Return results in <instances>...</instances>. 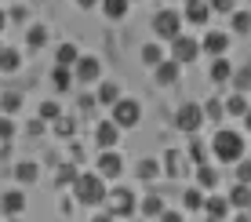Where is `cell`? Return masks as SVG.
<instances>
[{"label": "cell", "instance_id": "obj_1", "mask_svg": "<svg viewBox=\"0 0 251 222\" xmlns=\"http://www.w3.org/2000/svg\"><path fill=\"white\" fill-rule=\"evenodd\" d=\"M244 153H248L244 131H237V127H219V131L211 135V157L219 160V164H237Z\"/></svg>", "mask_w": 251, "mask_h": 222}, {"label": "cell", "instance_id": "obj_2", "mask_svg": "<svg viewBox=\"0 0 251 222\" xmlns=\"http://www.w3.org/2000/svg\"><path fill=\"white\" fill-rule=\"evenodd\" d=\"M73 193L80 204H88V208H95V204L106 200V178H102L99 172H76L73 178Z\"/></svg>", "mask_w": 251, "mask_h": 222}, {"label": "cell", "instance_id": "obj_3", "mask_svg": "<svg viewBox=\"0 0 251 222\" xmlns=\"http://www.w3.org/2000/svg\"><path fill=\"white\" fill-rule=\"evenodd\" d=\"M150 25H153V37L157 40H175L178 33L186 29V19H182V11H175V7H160Z\"/></svg>", "mask_w": 251, "mask_h": 222}, {"label": "cell", "instance_id": "obj_4", "mask_svg": "<svg viewBox=\"0 0 251 222\" xmlns=\"http://www.w3.org/2000/svg\"><path fill=\"white\" fill-rule=\"evenodd\" d=\"M204 124H207V117H204V106H201V102H182V106L175 109V127H178L182 135H189V139H193Z\"/></svg>", "mask_w": 251, "mask_h": 222}, {"label": "cell", "instance_id": "obj_5", "mask_svg": "<svg viewBox=\"0 0 251 222\" xmlns=\"http://www.w3.org/2000/svg\"><path fill=\"white\" fill-rule=\"evenodd\" d=\"M113 121L120 124V131H127V127H138V124H142V102L120 95V99L113 102Z\"/></svg>", "mask_w": 251, "mask_h": 222}, {"label": "cell", "instance_id": "obj_6", "mask_svg": "<svg viewBox=\"0 0 251 222\" xmlns=\"http://www.w3.org/2000/svg\"><path fill=\"white\" fill-rule=\"evenodd\" d=\"M171 44V58H175L178 66H193L197 58H201V40L197 37H186V33H178L175 40H168Z\"/></svg>", "mask_w": 251, "mask_h": 222}, {"label": "cell", "instance_id": "obj_7", "mask_svg": "<svg viewBox=\"0 0 251 222\" xmlns=\"http://www.w3.org/2000/svg\"><path fill=\"white\" fill-rule=\"evenodd\" d=\"M73 80H76V84H99V80H102V58H95V55H76V62H73Z\"/></svg>", "mask_w": 251, "mask_h": 222}, {"label": "cell", "instance_id": "obj_8", "mask_svg": "<svg viewBox=\"0 0 251 222\" xmlns=\"http://www.w3.org/2000/svg\"><path fill=\"white\" fill-rule=\"evenodd\" d=\"M106 200H109V215H135L138 211V204H135V193L131 190H124V186H117V190H106Z\"/></svg>", "mask_w": 251, "mask_h": 222}, {"label": "cell", "instance_id": "obj_9", "mask_svg": "<svg viewBox=\"0 0 251 222\" xmlns=\"http://www.w3.org/2000/svg\"><path fill=\"white\" fill-rule=\"evenodd\" d=\"M229 44H233V33H226V29H207L204 37H201V55H226L229 51Z\"/></svg>", "mask_w": 251, "mask_h": 222}, {"label": "cell", "instance_id": "obj_10", "mask_svg": "<svg viewBox=\"0 0 251 222\" xmlns=\"http://www.w3.org/2000/svg\"><path fill=\"white\" fill-rule=\"evenodd\" d=\"M95 172L106 178V182H109V178H120V175H124V157L117 153V146L99 153V164H95Z\"/></svg>", "mask_w": 251, "mask_h": 222}, {"label": "cell", "instance_id": "obj_11", "mask_svg": "<svg viewBox=\"0 0 251 222\" xmlns=\"http://www.w3.org/2000/svg\"><path fill=\"white\" fill-rule=\"evenodd\" d=\"M201 215H207V219H229L233 215V204H229L226 193H204Z\"/></svg>", "mask_w": 251, "mask_h": 222}, {"label": "cell", "instance_id": "obj_12", "mask_svg": "<svg viewBox=\"0 0 251 222\" xmlns=\"http://www.w3.org/2000/svg\"><path fill=\"white\" fill-rule=\"evenodd\" d=\"M178 73H182V66H178L171 55H164L160 62L153 66V80H157L160 88H171V84H178Z\"/></svg>", "mask_w": 251, "mask_h": 222}, {"label": "cell", "instance_id": "obj_13", "mask_svg": "<svg viewBox=\"0 0 251 222\" xmlns=\"http://www.w3.org/2000/svg\"><path fill=\"white\" fill-rule=\"evenodd\" d=\"M182 19L189 25H207L211 22V4L207 0H182Z\"/></svg>", "mask_w": 251, "mask_h": 222}, {"label": "cell", "instance_id": "obj_14", "mask_svg": "<svg viewBox=\"0 0 251 222\" xmlns=\"http://www.w3.org/2000/svg\"><path fill=\"white\" fill-rule=\"evenodd\" d=\"M120 142V124L117 121H99L95 124V146L99 149H113Z\"/></svg>", "mask_w": 251, "mask_h": 222}, {"label": "cell", "instance_id": "obj_15", "mask_svg": "<svg viewBox=\"0 0 251 222\" xmlns=\"http://www.w3.org/2000/svg\"><path fill=\"white\" fill-rule=\"evenodd\" d=\"M25 211V193H22V186H15V190H7V193H0V215H22Z\"/></svg>", "mask_w": 251, "mask_h": 222}, {"label": "cell", "instance_id": "obj_16", "mask_svg": "<svg viewBox=\"0 0 251 222\" xmlns=\"http://www.w3.org/2000/svg\"><path fill=\"white\" fill-rule=\"evenodd\" d=\"M229 76H233L229 58H226V55H215V58H211V70H207V80L219 88V84H229Z\"/></svg>", "mask_w": 251, "mask_h": 222}, {"label": "cell", "instance_id": "obj_17", "mask_svg": "<svg viewBox=\"0 0 251 222\" xmlns=\"http://www.w3.org/2000/svg\"><path fill=\"white\" fill-rule=\"evenodd\" d=\"M117 99H120V84H117V80H106V76H102V80L95 84V102H99V106H113Z\"/></svg>", "mask_w": 251, "mask_h": 222}, {"label": "cell", "instance_id": "obj_18", "mask_svg": "<svg viewBox=\"0 0 251 222\" xmlns=\"http://www.w3.org/2000/svg\"><path fill=\"white\" fill-rule=\"evenodd\" d=\"M164 208H168V200H164V193H157V190L146 193L142 204H138V211H142L146 219H160V215H164Z\"/></svg>", "mask_w": 251, "mask_h": 222}, {"label": "cell", "instance_id": "obj_19", "mask_svg": "<svg viewBox=\"0 0 251 222\" xmlns=\"http://www.w3.org/2000/svg\"><path fill=\"white\" fill-rule=\"evenodd\" d=\"M99 7H102L106 19L120 22V19H127V11H131V0H99Z\"/></svg>", "mask_w": 251, "mask_h": 222}, {"label": "cell", "instance_id": "obj_20", "mask_svg": "<svg viewBox=\"0 0 251 222\" xmlns=\"http://www.w3.org/2000/svg\"><path fill=\"white\" fill-rule=\"evenodd\" d=\"M197 168V186H201V190H215V186H219V168L215 164H193Z\"/></svg>", "mask_w": 251, "mask_h": 222}, {"label": "cell", "instance_id": "obj_21", "mask_svg": "<svg viewBox=\"0 0 251 222\" xmlns=\"http://www.w3.org/2000/svg\"><path fill=\"white\" fill-rule=\"evenodd\" d=\"M204 193H207V190H201V186H189V190L182 193V211H189V215H201Z\"/></svg>", "mask_w": 251, "mask_h": 222}, {"label": "cell", "instance_id": "obj_22", "mask_svg": "<svg viewBox=\"0 0 251 222\" xmlns=\"http://www.w3.org/2000/svg\"><path fill=\"white\" fill-rule=\"evenodd\" d=\"M222 106H226V117H244L248 113V91H233L229 99H222Z\"/></svg>", "mask_w": 251, "mask_h": 222}, {"label": "cell", "instance_id": "obj_23", "mask_svg": "<svg viewBox=\"0 0 251 222\" xmlns=\"http://www.w3.org/2000/svg\"><path fill=\"white\" fill-rule=\"evenodd\" d=\"M40 178V168L33 164V160H19V164H15V182L19 186H33Z\"/></svg>", "mask_w": 251, "mask_h": 222}, {"label": "cell", "instance_id": "obj_24", "mask_svg": "<svg viewBox=\"0 0 251 222\" xmlns=\"http://www.w3.org/2000/svg\"><path fill=\"white\" fill-rule=\"evenodd\" d=\"M226 197H229V204H233V211H244V208H251V186H248V182H237Z\"/></svg>", "mask_w": 251, "mask_h": 222}, {"label": "cell", "instance_id": "obj_25", "mask_svg": "<svg viewBox=\"0 0 251 222\" xmlns=\"http://www.w3.org/2000/svg\"><path fill=\"white\" fill-rule=\"evenodd\" d=\"M160 172H164L160 160H153V157H146V160H138V164H135V175L142 178V182H157Z\"/></svg>", "mask_w": 251, "mask_h": 222}, {"label": "cell", "instance_id": "obj_26", "mask_svg": "<svg viewBox=\"0 0 251 222\" xmlns=\"http://www.w3.org/2000/svg\"><path fill=\"white\" fill-rule=\"evenodd\" d=\"M22 70V55L15 48H0V73H19Z\"/></svg>", "mask_w": 251, "mask_h": 222}, {"label": "cell", "instance_id": "obj_27", "mask_svg": "<svg viewBox=\"0 0 251 222\" xmlns=\"http://www.w3.org/2000/svg\"><path fill=\"white\" fill-rule=\"evenodd\" d=\"M51 84H55L58 91H69V88H73V66H58L55 62V70H51Z\"/></svg>", "mask_w": 251, "mask_h": 222}, {"label": "cell", "instance_id": "obj_28", "mask_svg": "<svg viewBox=\"0 0 251 222\" xmlns=\"http://www.w3.org/2000/svg\"><path fill=\"white\" fill-rule=\"evenodd\" d=\"M201 106H204V117H207L211 124H222V121H226V106H222V99H219V95L207 99V102H201Z\"/></svg>", "mask_w": 251, "mask_h": 222}, {"label": "cell", "instance_id": "obj_29", "mask_svg": "<svg viewBox=\"0 0 251 222\" xmlns=\"http://www.w3.org/2000/svg\"><path fill=\"white\" fill-rule=\"evenodd\" d=\"M48 40H51V29H48V25H44V22H37V25H29V33H25V44H29V48H44V44H48Z\"/></svg>", "mask_w": 251, "mask_h": 222}, {"label": "cell", "instance_id": "obj_30", "mask_svg": "<svg viewBox=\"0 0 251 222\" xmlns=\"http://www.w3.org/2000/svg\"><path fill=\"white\" fill-rule=\"evenodd\" d=\"M51 124H55V135H58V139H73V131H76V117H69V113H58Z\"/></svg>", "mask_w": 251, "mask_h": 222}, {"label": "cell", "instance_id": "obj_31", "mask_svg": "<svg viewBox=\"0 0 251 222\" xmlns=\"http://www.w3.org/2000/svg\"><path fill=\"white\" fill-rule=\"evenodd\" d=\"M229 33H240V37H248V33H251V11H237V7H233Z\"/></svg>", "mask_w": 251, "mask_h": 222}, {"label": "cell", "instance_id": "obj_32", "mask_svg": "<svg viewBox=\"0 0 251 222\" xmlns=\"http://www.w3.org/2000/svg\"><path fill=\"white\" fill-rule=\"evenodd\" d=\"M138 58H142V66H150V70H153V66L164 58V48L157 44V40H153V44H142V55H138Z\"/></svg>", "mask_w": 251, "mask_h": 222}, {"label": "cell", "instance_id": "obj_33", "mask_svg": "<svg viewBox=\"0 0 251 222\" xmlns=\"http://www.w3.org/2000/svg\"><path fill=\"white\" fill-rule=\"evenodd\" d=\"M164 172H168V175H182V153H178V149H168V153H164Z\"/></svg>", "mask_w": 251, "mask_h": 222}, {"label": "cell", "instance_id": "obj_34", "mask_svg": "<svg viewBox=\"0 0 251 222\" xmlns=\"http://www.w3.org/2000/svg\"><path fill=\"white\" fill-rule=\"evenodd\" d=\"M229 84H233V91H251V66H244V70H233Z\"/></svg>", "mask_w": 251, "mask_h": 222}, {"label": "cell", "instance_id": "obj_35", "mask_svg": "<svg viewBox=\"0 0 251 222\" xmlns=\"http://www.w3.org/2000/svg\"><path fill=\"white\" fill-rule=\"evenodd\" d=\"M76 55H80V51H76V44H58L55 62H58V66H73V62H76Z\"/></svg>", "mask_w": 251, "mask_h": 222}, {"label": "cell", "instance_id": "obj_36", "mask_svg": "<svg viewBox=\"0 0 251 222\" xmlns=\"http://www.w3.org/2000/svg\"><path fill=\"white\" fill-rule=\"evenodd\" d=\"M19 109H22V95H19V91H7V95L4 99H0V113H19Z\"/></svg>", "mask_w": 251, "mask_h": 222}, {"label": "cell", "instance_id": "obj_37", "mask_svg": "<svg viewBox=\"0 0 251 222\" xmlns=\"http://www.w3.org/2000/svg\"><path fill=\"white\" fill-rule=\"evenodd\" d=\"M58 113H62V106H58V102H40V109H37V117H40L44 124H51Z\"/></svg>", "mask_w": 251, "mask_h": 222}, {"label": "cell", "instance_id": "obj_38", "mask_svg": "<svg viewBox=\"0 0 251 222\" xmlns=\"http://www.w3.org/2000/svg\"><path fill=\"white\" fill-rule=\"evenodd\" d=\"M7 139H15V121H11V113H0V142H7Z\"/></svg>", "mask_w": 251, "mask_h": 222}, {"label": "cell", "instance_id": "obj_39", "mask_svg": "<svg viewBox=\"0 0 251 222\" xmlns=\"http://www.w3.org/2000/svg\"><path fill=\"white\" fill-rule=\"evenodd\" d=\"M237 182H248L251 186V160H244V157L237 160Z\"/></svg>", "mask_w": 251, "mask_h": 222}, {"label": "cell", "instance_id": "obj_40", "mask_svg": "<svg viewBox=\"0 0 251 222\" xmlns=\"http://www.w3.org/2000/svg\"><path fill=\"white\" fill-rule=\"evenodd\" d=\"M186 153L193 157V164H204V160H207V149L201 146V142H189V149H186Z\"/></svg>", "mask_w": 251, "mask_h": 222}, {"label": "cell", "instance_id": "obj_41", "mask_svg": "<svg viewBox=\"0 0 251 222\" xmlns=\"http://www.w3.org/2000/svg\"><path fill=\"white\" fill-rule=\"evenodd\" d=\"M211 4V15L219 11V15H233V0H207Z\"/></svg>", "mask_w": 251, "mask_h": 222}, {"label": "cell", "instance_id": "obj_42", "mask_svg": "<svg viewBox=\"0 0 251 222\" xmlns=\"http://www.w3.org/2000/svg\"><path fill=\"white\" fill-rule=\"evenodd\" d=\"M73 178H76V172H73V168H58V186H66V182H73Z\"/></svg>", "mask_w": 251, "mask_h": 222}, {"label": "cell", "instance_id": "obj_43", "mask_svg": "<svg viewBox=\"0 0 251 222\" xmlns=\"http://www.w3.org/2000/svg\"><path fill=\"white\" fill-rule=\"evenodd\" d=\"M76 7H80V11H95V7H99V0H73Z\"/></svg>", "mask_w": 251, "mask_h": 222}, {"label": "cell", "instance_id": "obj_44", "mask_svg": "<svg viewBox=\"0 0 251 222\" xmlns=\"http://www.w3.org/2000/svg\"><path fill=\"white\" fill-rule=\"evenodd\" d=\"M7 19H11V22H22V19H25V7H11V11H7Z\"/></svg>", "mask_w": 251, "mask_h": 222}, {"label": "cell", "instance_id": "obj_45", "mask_svg": "<svg viewBox=\"0 0 251 222\" xmlns=\"http://www.w3.org/2000/svg\"><path fill=\"white\" fill-rule=\"evenodd\" d=\"M160 219H168V222H178V219H182V211H171V208H164V215Z\"/></svg>", "mask_w": 251, "mask_h": 222}, {"label": "cell", "instance_id": "obj_46", "mask_svg": "<svg viewBox=\"0 0 251 222\" xmlns=\"http://www.w3.org/2000/svg\"><path fill=\"white\" fill-rule=\"evenodd\" d=\"M240 121H244V127H248V135H251V106H248V113L240 117Z\"/></svg>", "mask_w": 251, "mask_h": 222}, {"label": "cell", "instance_id": "obj_47", "mask_svg": "<svg viewBox=\"0 0 251 222\" xmlns=\"http://www.w3.org/2000/svg\"><path fill=\"white\" fill-rule=\"evenodd\" d=\"M7 22H11V19H7V11H0V33L7 29Z\"/></svg>", "mask_w": 251, "mask_h": 222}, {"label": "cell", "instance_id": "obj_48", "mask_svg": "<svg viewBox=\"0 0 251 222\" xmlns=\"http://www.w3.org/2000/svg\"><path fill=\"white\" fill-rule=\"evenodd\" d=\"M131 4H135V0H131Z\"/></svg>", "mask_w": 251, "mask_h": 222}]
</instances>
